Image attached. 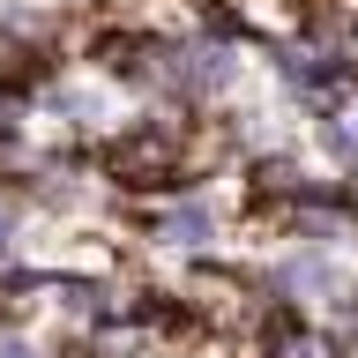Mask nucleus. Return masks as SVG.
I'll use <instances>...</instances> for the list:
<instances>
[{"label":"nucleus","instance_id":"f257e3e1","mask_svg":"<svg viewBox=\"0 0 358 358\" xmlns=\"http://www.w3.org/2000/svg\"><path fill=\"white\" fill-rule=\"evenodd\" d=\"M157 231H164L172 246H201V239H209V209H201V201H187V209H172Z\"/></svg>","mask_w":358,"mask_h":358}]
</instances>
